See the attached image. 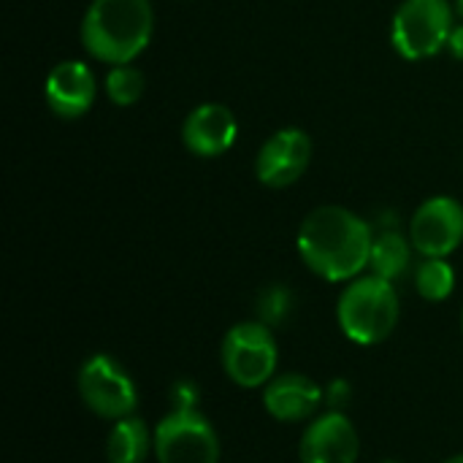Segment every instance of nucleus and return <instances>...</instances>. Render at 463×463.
Masks as SVG:
<instances>
[{
  "label": "nucleus",
  "mask_w": 463,
  "mask_h": 463,
  "mask_svg": "<svg viewBox=\"0 0 463 463\" xmlns=\"http://www.w3.org/2000/svg\"><path fill=\"white\" fill-rule=\"evenodd\" d=\"M298 255L328 282H353L369 266L374 228L345 206H320L298 228Z\"/></svg>",
  "instance_id": "f257e3e1"
},
{
  "label": "nucleus",
  "mask_w": 463,
  "mask_h": 463,
  "mask_svg": "<svg viewBox=\"0 0 463 463\" xmlns=\"http://www.w3.org/2000/svg\"><path fill=\"white\" fill-rule=\"evenodd\" d=\"M149 0H92L81 19V46L106 65L133 62L152 41Z\"/></svg>",
  "instance_id": "f03ea898"
},
{
  "label": "nucleus",
  "mask_w": 463,
  "mask_h": 463,
  "mask_svg": "<svg viewBox=\"0 0 463 463\" xmlns=\"http://www.w3.org/2000/svg\"><path fill=\"white\" fill-rule=\"evenodd\" d=\"M399 312L402 307L393 282L377 274L355 277L342 290L336 304V320L342 334L361 347H374L385 342L399 323Z\"/></svg>",
  "instance_id": "7ed1b4c3"
},
{
  "label": "nucleus",
  "mask_w": 463,
  "mask_h": 463,
  "mask_svg": "<svg viewBox=\"0 0 463 463\" xmlns=\"http://www.w3.org/2000/svg\"><path fill=\"white\" fill-rule=\"evenodd\" d=\"M453 27L450 0H404L391 22V43L404 60H429L448 49Z\"/></svg>",
  "instance_id": "20e7f679"
},
{
  "label": "nucleus",
  "mask_w": 463,
  "mask_h": 463,
  "mask_svg": "<svg viewBox=\"0 0 463 463\" xmlns=\"http://www.w3.org/2000/svg\"><path fill=\"white\" fill-rule=\"evenodd\" d=\"M222 369L239 388H266L277 374L279 347L269 326L260 320L233 326L222 339Z\"/></svg>",
  "instance_id": "39448f33"
},
{
  "label": "nucleus",
  "mask_w": 463,
  "mask_h": 463,
  "mask_svg": "<svg viewBox=\"0 0 463 463\" xmlns=\"http://www.w3.org/2000/svg\"><path fill=\"white\" fill-rule=\"evenodd\" d=\"M79 396L87 410L106 420L130 418L138 407V391L130 374L111 355H92L79 369Z\"/></svg>",
  "instance_id": "423d86ee"
},
{
  "label": "nucleus",
  "mask_w": 463,
  "mask_h": 463,
  "mask_svg": "<svg viewBox=\"0 0 463 463\" xmlns=\"http://www.w3.org/2000/svg\"><path fill=\"white\" fill-rule=\"evenodd\" d=\"M157 463H220L214 426L198 410H171L155 429Z\"/></svg>",
  "instance_id": "0eeeda50"
},
{
  "label": "nucleus",
  "mask_w": 463,
  "mask_h": 463,
  "mask_svg": "<svg viewBox=\"0 0 463 463\" xmlns=\"http://www.w3.org/2000/svg\"><path fill=\"white\" fill-rule=\"evenodd\" d=\"M410 241L423 258H448L463 241V206L450 195H434L418 206Z\"/></svg>",
  "instance_id": "6e6552de"
},
{
  "label": "nucleus",
  "mask_w": 463,
  "mask_h": 463,
  "mask_svg": "<svg viewBox=\"0 0 463 463\" xmlns=\"http://www.w3.org/2000/svg\"><path fill=\"white\" fill-rule=\"evenodd\" d=\"M312 160V138L301 128H282L266 138L255 157V176L266 187H290L298 182Z\"/></svg>",
  "instance_id": "1a4fd4ad"
},
{
  "label": "nucleus",
  "mask_w": 463,
  "mask_h": 463,
  "mask_svg": "<svg viewBox=\"0 0 463 463\" xmlns=\"http://www.w3.org/2000/svg\"><path fill=\"white\" fill-rule=\"evenodd\" d=\"M358 453H361V439L355 426L345 412H334V410L317 415L307 426L298 442L301 463H355Z\"/></svg>",
  "instance_id": "9d476101"
},
{
  "label": "nucleus",
  "mask_w": 463,
  "mask_h": 463,
  "mask_svg": "<svg viewBox=\"0 0 463 463\" xmlns=\"http://www.w3.org/2000/svg\"><path fill=\"white\" fill-rule=\"evenodd\" d=\"M46 106L60 119H79L92 109L95 100V76L87 62L81 60H62L57 62L43 84Z\"/></svg>",
  "instance_id": "9b49d317"
},
{
  "label": "nucleus",
  "mask_w": 463,
  "mask_h": 463,
  "mask_svg": "<svg viewBox=\"0 0 463 463\" xmlns=\"http://www.w3.org/2000/svg\"><path fill=\"white\" fill-rule=\"evenodd\" d=\"M239 136V122L233 111L222 103H201L195 106L184 125H182V141L187 152L198 157H220L225 155Z\"/></svg>",
  "instance_id": "f8f14e48"
},
{
  "label": "nucleus",
  "mask_w": 463,
  "mask_h": 463,
  "mask_svg": "<svg viewBox=\"0 0 463 463\" xmlns=\"http://www.w3.org/2000/svg\"><path fill=\"white\" fill-rule=\"evenodd\" d=\"M326 402V391L307 374H279L263 388V407L279 423L309 420Z\"/></svg>",
  "instance_id": "ddd939ff"
},
{
  "label": "nucleus",
  "mask_w": 463,
  "mask_h": 463,
  "mask_svg": "<svg viewBox=\"0 0 463 463\" xmlns=\"http://www.w3.org/2000/svg\"><path fill=\"white\" fill-rule=\"evenodd\" d=\"M149 450H155V434L149 426L130 415L122 420H114V429L106 439V461L109 463H144Z\"/></svg>",
  "instance_id": "4468645a"
},
{
  "label": "nucleus",
  "mask_w": 463,
  "mask_h": 463,
  "mask_svg": "<svg viewBox=\"0 0 463 463\" xmlns=\"http://www.w3.org/2000/svg\"><path fill=\"white\" fill-rule=\"evenodd\" d=\"M412 250H415L412 241L399 228H385V231L374 233L372 258H369L372 274H377L388 282H396L410 269Z\"/></svg>",
  "instance_id": "2eb2a0df"
},
{
  "label": "nucleus",
  "mask_w": 463,
  "mask_h": 463,
  "mask_svg": "<svg viewBox=\"0 0 463 463\" xmlns=\"http://www.w3.org/2000/svg\"><path fill=\"white\" fill-rule=\"evenodd\" d=\"M456 288V269L448 263V258H423L415 269V290L420 298L439 304L450 298Z\"/></svg>",
  "instance_id": "dca6fc26"
},
{
  "label": "nucleus",
  "mask_w": 463,
  "mask_h": 463,
  "mask_svg": "<svg viewBox=\"0 0 463 463\" xmlns=\"http://www.w3.org/2000/svg\"><path fill=\"white\" fill-rule=\"evenodd\" d=\"M103 87H106V95L114 106H133L144 95L146 84H144V73L133 62H125V65L109 68Z\"/></svg>",
  "instance_id": "f3484780"
},
{
  "label": "nucleus",
  "mask_w": 463,
  "mask_h": 463,
  "mask_svg": "<svg viewBox=\"0 0 463 463\" xmlns=\"http://www.w3.org/2000/svg\"><path fill=\"white\" fill-rule=\"evenodd\" d=\"M293 307H296V298H293V290L285 288V285H269L258 293V301H255V312H258V320L269 328H277L282 323H288V317L293 315Z\"/></svg>",
  "instance_id": "a211bd4d"
},
{
  "label": "nucleus",
  "mask_w": 463,
  "mask_h": 463,
  "mask_svg": "<svg viewBox=\"0 0 463 463\" xmlns=\"http://www.w3.org/2000/svg\"><path fill=\"white\" fill-rule=\"evenodd\" d=\"M198 396H201V391L195 383L179 380L171 388V407L174 410H198Z\"/></svg>",
  "instance_id": "6ab92c4d"
},
{
  "label": "nucleus",
  "mask_w": 463,
  "mask_h": 463,
  "mask_svg": "<svg viewBox=\"0 0 463 463\" xmlns=\"http://www.w3.org/2000/svg\"><path fill=\"white\" fill-rule=\"evenodd\" d=\"M350 396H353V388H350L347 380H331L328 388H326V404L334 412H342L350 404Z\"/></svg>",
  "instance_id": "aec40b11"
},
{
  "label": "nucleus",
  "mask_w": 463,
  "mask_h": 463,
  "mask_svg": "<svg viewBox=\"0 0 463 463\" xmlns=\"http://www.w3.org/2000/svg\"><path fill=\"white\" fill-rule=\"evenodd\" d=\"M448 52H450L456 60H461L463 62V24H456V27H453V33H450V38H448Z\"/></svg>",
  "instance_id": "412c9836"
},
{
  "label": "nucleus",
  "mask_w": 463,
  "mask_h": 463,
  "mask_svg": "<svg viewBox=\"0 0 463 463\" xmlns=\"http://www.w3.org/2000/svg\"><path fill=\"white\" fill-rule=\"evenodd\" d=\"M456 14L463 19V0H456Z\"/></svg>",
  "instance_id": "4be33fe9"
},
{
  "label": "nucleus",
  "mask_w": 463,
  "mask_h": 463,
  "mask_svg": "<svg viewBox=\"0 0 463 463\" xmlns=\"http://www.w3.org/2000/svg\"><path fill=\"white\" fill-rule=\"evenodd\" d=\"M445 463H463V453H461V456H453V458H448Z\"/></svg>",
  "instance_id": "5701e85b"
},
{
  "label": "nucleus",
  "mask_w": 463,
  "mask_h": 463,
  "mask_svg": "<svg viewBox=\"0 0 463 463\" xmlns=\"http://www.w3.org/2000/svg\"><path fill=\"white\" fill-rule=\"evenodd\" d=\"M383 463H402V461H383Z\"/></svg>",
  "instance_id": "b1692460"
},
{
  "label": "nucleus",
  "mask_w": 463,
  "mask_h": 463,
  "mask_svg": "<svg viewBox=\"0 0 463 463\" xmlns=\"http://www.w3.org/2000/svg\"><path fill=\"white\" fill-rule=\"evenodd\" d=\"M461 326H463V312H461Z\"/></svg>",
  "instance_id": "393cba45"
}]
</instances>
